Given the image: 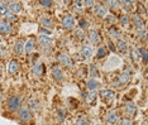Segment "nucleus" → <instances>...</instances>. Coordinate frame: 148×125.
Returning a JSON list of instances; mask_svg holds the SVG:
<instances>
[{
	"label": "nucleus",
	"mask_w": 148,
	"mask_h": 125,
	"mask_svg": "<svg viewBox=\"0 0 148 125\" xmlns=\"http://www.w3.org/2000/svg\"><path fill=\"white\" fill-rule=\"evenodd\" d=\"M22 106V97L21 96H12L8 100V109L10 111H16Z\"/></svg>",
	"instance_id": "nucleus-1"
},
{
	"label": "nucleus",
	"mask_w": 148,
	"mask_h": 125,
	"mask_svg": "<svg viewBox=\"0 0 148 125\" xmlns=\"http://www.w3.org/2000/svg\"><path fill=\"white\" fill-rule=\"evenodd\" d=\"M62 25L65 29H69V30L73 29V27H75V18L71 14H66L62 18Z\"/></svg>",
	"instance_id": "nucleus-2"
},
{
	"label": "nucleus",
	"mask_w": 148,
	"mask_h": 125,
	"mask_svg": "<svg viewBox=\"0 0 148 125\" xmlns=\"http://www.w3.org/2000/svg\"><path fill=\"white\" fill-rule=\"evenodd\" d=\"M57 61H58L60 65L62 66H66V67H72L73 66V61L71 59V57H70L69 55H58V57H57Z\"/></svg>",
	"instance_id": "nucleus-3"
},
{
	"label": "nucleus",
	"mask_w": 148,
	"mask_h": 125,
	"mask_svg": "<svg viewBox=\"0 0 148 125\" xmlns=\"http://www.w3.org/2000/svg\"><path fill=\"white\" fill-rule=\"evenodd\" d=\"M31 117H32V111L28 107H22L19 110V119L22 121H28L31 120Z\"/></svg>",
	"instance_id": "nucleus-4"
},
{
	"label": "nucleus",
	"mask_w": 148,
	"mask_h": 125,
	"mask_svg": "<svg viewBox=\"0 0 148 125\" xmlns=\"http://www.w3.org/2000/svg\"><path fill=\"white\" fill-rule=\"evenodd\" d=\"M12 25H10V23H8L6 20H0V33L1 34H10L12 33Z\"/></svg>",
	"instance_id": "nucleus-5"
},
{
	"label": "nucleus",
	"mask_w": 148,
	"mask_h": 125,
	"mask_svg": "<svg viewBox=\"0 0 148 125\" xmlns=\"http://www.w3.org/2000/svg\"><path fill=\"white\" fill-rule=\"evenodd\" d=\"M38 43L41 44L42 47H49L51 46V43H52V39H51V37L49 36H47V34H41L38 37Z\"/></svg>",
	"instance_id": "nucleus-6"
},
{
	"label": "nucleus",
	"mask_w": 148,
	"mask_h": 125,
	"mask_svg": "<svg viewBox=\"0 0 148 125\" xmlns=\"http://www.w3.org/2000/svg\"><path fill=\"white\" fill-rule=\"evenodd\" d=\"M89 39L91 40V43L94 44H97V43H100V40H101V37H100V33L97 32V30H90L89 32Z\"/></svg>",
	"instance_id": "nucleus-7"
},
{
	"label": "nucleus",
	"mask_w": 148,
	"mask_h": 125,
	"mask_svg": "<svg viewBox=\"0 0 148 125\" xmlns=\"http://www.w3.org/2000/svg\"><path fill=\"white\" fill-rule=\"evenodd\" d=\"M19 62L16 59H12L10 62L8 63V72L10 73V75H14L15 72H18V70H19Z\"/></svg>",
	"instance_id": "nucleus-8"
},
{
	"label": "nucleus",
	"mask_w": 148,
	"mask_h": 125,
	"mask_svg": "<svg viewBox=\"0 0 148 125\" xmlns=\"http://www.w3.org/2000/svg\"><path fill=\"white\" fill-rule=\"evenodd\" d=\"M100 96L103 97L104 101H106V102H110V101L114 99V91L113 90H101V92H100Z\"/></svg>",
	"instance_id": "nucleus-9"
},
{
	"label": "nucleus",
	"mask_w": 148,
	"mask_h": 125,
	"mask_svg": "<svg viewBox=\"0 0 148 125\" xmlns=\"http://www.w3.org/2000/svg\"><path fill=\"white\" fill-rule=\"evenodd\" d=\"M52 76H53V79H55L56 81H62L63 80V72H62V70L58 66H53L52 67Z\"/></svg>",
	"instance_id": "nucleus-10"
},
{
	"label": "nucleus",
	"mask_w": 148,
	"mask_h": 125,
	"mask_svg": "<svg viewBox=\"0 0 148 125\" xmlns=\"http://www.w3.org/2000/svg\"><path fill=\"white\" fill-rule=\"evenodd\" d=\"M94 12H95V15H97V16H106L108 10L105 8V5L96 4L95 6H94Z\"/></svg>",
	"instance_id": "nucleus-11"
},
{
	"label": "nucleus",
	"mask_w": 148,
	"mask_h": 125,
	"mask_svg": "<svg viewBox=\"0 0 148 125\" xmlns=\"http://www.w3.org/2000/svg\"><path fill=\"white\" fill-rule=\"evenodd\" d=\"M36 48V39L34 38H29L27 40V43L24 44V49L27 52V55H29V53H32L33 51Z\"/></svg>",
	"instance_id": "nucleus-12"
},
{
	"label": "nucleus",
	"mask_w": 148,
	"mask_h": 125,
	"mask_svg": "<svg viewBox=\"0 0 148 125\" xmlns=\"http://www.w3.org/2000/svg\"><path fill=\"white\" fill-rule=\"evenodd\" d=\"M129 79H130V73L128 72V71L122 72L120 73V76H119V79H118V87L124 85V83H127L128 81H129Z\"/></svg>",
	"instance_id": "nucleus-13"
},
{
	"label": "nucleus",
	"mask_w": 148,
	"mask_h": 125,
	"mask_svg": "<svg viewBox=\"0 0 148 125\" xmlns=\"http://www.w3.org/2000/svg\"><path fill=\"white\" fill-rule=\"evenodd\" d=\"M9 9H10V13H13V14H18V13H21L23 10V6H22L21 3L13 1L9 4Z\"/></svg>",
	"instance_id": "nucleus-14"
},
{
	"label": "nucleus",
	"mask_w": 148,
	"mask_h": 125,
	"mask_svg": "<svg viewBox=\"0 0 148 125\" xmlns=\"http://www.w3.org/2000/svg\"><path fill=\"white\" fill-rule=\"evenodd\" d=\"M41 25H43L45 28L52 29L53 28V22H52V19L49 18L48 15H43L41 18Z\"/></svg>",
	"instance_id": "nucleus-15"
},
{
	"label": "nucleus",
	"mask_w": 148,
	"mask_h": 125,
	"mask_svg": "<svg viewBox=\"0 0 148 125\" xmlns=\"http://www.w3.org/2000/svg\"><path fill=\"white\" fill-rule=\"evenodd\" d=\"M106 121L109 124H115L116 121H118V113L115 110H113V111H109L108 113V115H106Z\"/></svg>",
	"instance_id": "nucleus-16"
},
{
	"label": "nucleus",
	"mask_w": 148,
	"mask_h": 125,
	"mask_svg": "<svg viewBox=\"0 0 148 125\" xmlns=\"http://www.w3.org/2000/svg\"><path fill=\"white\" fill-rule=\"evenodd\" d=\"M133 24H134V27H136V28H138V29H143L144 23H143V20H142V18H140L139 14H134V15H133Z\"/></svg>",
	"instance_id": "nucleus-17"
},
{
	"label": "nucleus",
	"mask_w": 148,
	"mask_h": 125,
	"mask_svg": "<svg viewBox=\"0 0 148 125\" xmlns=\"http://www.w3.org/2000/svg\"><path fill=\"white\" fill-rule=\"evenodd\" d=\"M14 51H15V53H18V55H23V52H24V43H23L22 39H18L15 42Z\"/></svg>",
	"instance_id": "nucleus-18"
},
{
	"label": "nucleus",
	"mask_w": 148,
	"mask_h": 125,
	"mask_svg": "<svg viewBox=\"0 0 148 125\" xmlns=\"http://www.w3.org/2000/svg\"><path fill=\"white\" fill-rule=\"evenodd\" d=\"M125 109H127V113L129 114V116H134L137 114V106L133 102H127Z\"/></svg>",
	"instance_id": "nucleus-19"
},
{
	"label": "nucleus",
	"mask_w": 148,
	"mask_h": 125,
	"mask_svg": "<svg viewBox=\"0 0 148 125\" xmlns=\"http://www.w3.org/2000/svg\"><path fill=\"white\" fill-rule=\"evenodd\" d=\"M42 63L41 62H37L34 67H33V76L36 77V79H38V77L42 76Z\"/></svg>",
	"instance_id": "nucleus-20"
},
{
	"label": "nucleus",
	"mask_w": 148,
	"mask_h": 125,
	"mask_svg": "<svg viewBox=\"0 0 148 125\" xmlns=\"http://www.w3.org/2000/svg\"><path fill=\"white\" fill-rule=\"evenodd\" d=\"M28 106H29L28 109L31 110V111H38V109H39V102L36 99H29Z\"/></svg>",
	"instance_id": "nucleus-21"
},
{
	"label": "nucleus",
	"mask_w": 148,
	"mask_h": 125,
	"mask_svg": "<svg viewBox=\"0 0 148 125\" xmlns=\"http://www.w3.org/2000/svg\"><path fill=\"white\" fill-rule=\"evenodd\" d=\"M81 53L85 58H90V57L92 56V48L90 46H84L81 49Z\"/></svg>",
	"instance_id": "nucleus-22"
},
{
	"label": "nucleus",
	"mask_w": 148,
	"mask_h": 125,
	"mask_svg": "<svg viewBox=\"0 0 148 125\" xmlns=\"http://www.w3.org/2000/svg\"><path fill=\"white\" fill-rule=\"evenodd\" d=\"M99 86H100V83L97 82V81H96L95 79H90L89 81H87V89H89V90L95 91Z\"/></svg>",
	"instance_id": "nucleus-23"
},
{
	"label": "nucleus",
	"mask_w": 148,
	"mask_h": 125,
	"mask_svg": "<svg viewBox=\"0 0 148 125\" xmlns=\"http://www.w3.org/2000/svg\"><path fill=\"white\" fill-rule=\"evenodd\" d=\"M109 36L112 37V38H114V39H119V37H120L119 29L115 28V27H110L109 28Z\"/></svg>",
	"instance_id": "nucleus-24"
},
{
	"label": "nucleus",
	"mask_w": 148,
	"mask_h": 125,
	"mask_svg": "<svg viewBox=\"0 0 148 125\" xmlns=\"http://www.w3.org/2000/svg\"><path fill=\"white\" fill-rule=\"evenodd\" d=\"M89 70H90V76H91V79H95L96 80V77L100 76V72H99V70L96 68L95 65H90Z\"/></svg>",
	"instance_id": "nucleus-25"
},
{
	"label": "nucleus",
	"mask_w": 148,
	"mask_h": 125,
	"mask_svg": "<svg viewBox=\"0 0 148 125\" xmlns=\"http://www.w3.org/2000/svg\"><path fill=\"white\" fill-rule=\"evenodd\" d=\"M116 49L119 51V52H127V43L124 42V40L122 39H118V42H116Z\"/></svg>",
	"instance_id": "nucleus-26"
},
{
	"label": "nucleus",
	"mask_w": 148,
	"mask_h": 125,
	"mask_svg": "<svg viewBox=\"0 0 148 125\" xmlns=\"http://www.w3.org/2000/svg\"><path fill=\"white\" fill-rule=\"evenodd\" d=\"M76 125H90L89 117H87L86 115H81V116H79V119L76 120Z\"/></svg>",
	"instance_id": "nucleus-27"
},
{
	"label": "nucleus",
	"mask_w": 148,
	"mask_h": 125,
	"mask_svg": "<svg viewBox=\"0 0 148 125\" xmlns=\"http://www.w3.org/2000/svg\"><path fill=\"white\" fill-rule=\"evenodd\" d=\"M96 99H97V94L95 92V91H91V92H90L89 95L86 96V101H87L89 104H94Z\"/></svg>",
	"instance_id": "nucleus-28"
},
{
	"label": "nucleus",
	"mask_w": 148,
	"mask_h": 125,
	"mask_svg": "<svg viewBox=\"0 0 148 125\" xmlns=\"http://www.w3.org/2000/svg\"><path fill=\"white\" fill-rule=\"evenodd\" d=\"M120 24H122L123 27H127L128 24H129V15L127 14H123L122 16H120Z\"/></svg>",
	"instance_id": "nucleus-29"
},
{
	"label": "nucleus",
	"mask_w": 148,
	"mask_h": 125,
	"mask_svg": "<svg viewBox=\"0 0 148 125\" xmlns=\"http://www.w3.org/2000/svg\"><path fill=\"white\" fill-rule=\"evenodd\" d=\"M105 56H106V49L104 48V47H100L96 52V57L97 58H104Z\"/></svg>",
	"instance_id": "nucleus-30"
},
{
	"label": "nucleus",
	"mask_w": 148,
	"mask_h": 125,
	"mask_svg": "<svg viewBox=\"0 0 148 125\" xmlns=\"http://www.w3.org/2000/svg\"><path fill=\"white\" fill-rule=\"evenodd\" d=\"M4 16H5V19H6V22H8V23L9 22H14V20L16 19V16L13 14V13H10V12H6Z\"/></svg>",
	"instance_id": "nucleus-31"
},
{
	"label": "nucleus",
	"mask_w": 148,
	"mask_h": 125,
	"mask_svg": "<svg viewBox=\"0 0 148 125\" xmlns=\"http://www.w3.org/2000/svg\"><path fill=\"white\" fill-rule=\"evenodd\" d=\"M140 58V56H139V52H138L137 49H132V59L134 61V62H138Z\"/></svg>",
	"instance_id": "nucleus-32"
},
{
	"label": "nucleus",
	"mask_w": 148,
	"mask_h": 125,
	"mask_svg": "<svg viewBox=\"0 0 148 125\" xmlns=\"http://www.w3.org/2000/svg\"><path fill=\"white\" fill-rule=\"evenodd\" d=\"M6 12H8V9H6V5H5L3 1H0V14H1V15H5Z\"/></svg>",
	"instance_id": "nucleus-33"
},
{
	"label": "nucleus",
	"mask_w": 148,
	"mask_h": 125,
	"mask_svg": "<svg viewBox=\"0 0 148 125\" xmlns=\"http://www.w3.org/2000/svg\"><path fill=\"white\" fill-rule=\"evenodd\" d=\"M139 55H142V57H143V61H144V63H147V51L144 49V48H139Z\"/></svg>",
	"instance_id": "nucleus-34"
},
{
	"label": "nucleus",
	"mask_w": 148,
	"mask_h": 125,
	"mask_svg": "<svg viewBox=\"0 0 148 125\" xmlns=\"http://www.w3.org/2000/svg\"><path fill=\"white\" fill-rule=\"evenodd\" d=\"M39 4L42 6H45V8H49V6H52V1H49V0H41Z\"/></svg>",
	"instance_id": "nucleus-35"
},
{
	"label": "nucleus",
	"mask_w": 148,
	"mask_h": 125,
	"mask_svg": "<svg viewBox=\"0 0 148 125\" xmlns=\"http://www.w3.org/2000/svg\"><path fill=\"white\" fill-rule=\"evenodd\" d=\"M106 4L109 6H112V8H116V6L120 5V1H113V0H110V1H106Z\"/></svg>",
	"instance_id": "nucleus-36"
},
{
	"label": "nucleus",
	"mask_w": 148,
	"mask_h": 125,
	"mask_svg": "<svg viewBox=\"0 0 148 125\" xmlns=\"http://www.w3.org/2000/svg\"><path fill=\"white\" fill-rule=\"evenodd\" d=\"M79 25H80V29H85L87 27V22L85 19H80L79 20Z\"/></svg>",
	"instance_id": "nucleus-37"
},
{
	"label": "nucleus",
	"mask_w": 148,
	"mask_h": 125,
	"mask_svg": "<svg viewBox=\"0 0 148 125\" xmlns=\"http://www.w3.org/2000/svg\"><path fill=\"white\" fill-rule=\"evenodd\" d=\"M75 36H76V38L82 39V38H84V32H82V29H77L76 32H75Z\"/></svg>",
	"instance_id": "nucleus-38"
},
{
	"label": "nucleus",
	"mask_w": 148,
	"mask_h": 125,
	"mask_svg": "<svg viewBox=\"0 0 148 125\" xmlns=\"http://www.w3.org/2000/svg\"><path fill=\"white\" fill-rule=\"evenodd\" d=\"M122 125H132V120L129 117H124L122 120Z\"/></svg>",
	"instance_id": "nucleus-39"
},
{
	"label": "nucleus",
	"mask_w": 148,
	"mask_h": 125,
	"mask_svg": "<svg viewBox=\"0 0 148 125\" xmlns=\"http://www.w3.org/2000/svg\"><path fill=\"white\" fill-rule=\"evenodd\" d=\"M82 4H85L86 6H89V8H91V6H94V4H95V3H94L92 0H86V1H84Z\"/></svg>",
	"instance_id": "nucleus-40"
},
{
	"label": "nucleus",
	"mask_w": 148,
	"mask_h": 125,
	"mask_svg": "<svg viewBox=\"0 0 148 125\" xmlns=\"http://www.w3.org/2000/svg\"><path fill=\"white\" fill-rule=\"evenodd\" d=\"M105 20H106L108 23H109V22H110V23H113V22H114V20H115V19H114L113 16H112V14H109V15L106 16V19H105Z\"/></svg>",
	"instance_id": "nucleus-41"
},
{
	"label": "nucleus",
	"mask_w": 148,
	"mask_h": 125,
	"mask_svg": "<svg viewBox=\"0 0 148 125\" xmlns=\"http://www.w3.org/2000/svg\"><path fill=\"white\" fill-rule=\"evenodd\" d=\"M63 119H65V113H63V111H60V120L63 121Z\"/></svg>",
	"instance_id": "nucleus-42"
},
{
	"label": "nucleus",
	"mask_w": 148,
	"mask_h": 125,
	"mask_svg": "<svg viewBox=\"0 0 148 125\" xmlns=\"http://www.w3.org/2000/svg\"><path fill=\"white\" fill-rule=\"evenodd\" d=\"M75 4H76V6L81 8V6H82V1H75Z\"/></svg>",
	"instance_id": "nucleus-43"
},
{
	"label": "nucleus",
	"mask_w": 148,
	"mask_h": 125,
	"mask_svg": "<svg viewBox=\"0 0 148 125\" xmlns=\"http://www.w3.org/2000/svg\"><path fill=\"white\" fill-rule=\"evenodd\" d=\"M109 46H110V49H112V51H115V48H114L113 44H112V42H109Z\"/></svg>",
	"instance_id": "nucleus-44"
},
{
	"label": "nucleus",
	"mask_w": 148,
	"mask_h": 125,
	"mask_svg": "<svg viewBox=\"0 0 148 125\" xmlns=\"http://www.w3.org/2000/svg\"><path fill=\"white\" fill-rule=\"evenodd\" d=\"M3 96H4V94H3V91H0V101L3 100Z\"/></svg>",
	"instance_id": "nucleus-45"
},
{
	"label": "nucleus",
	"mask_w": 148,
	"mask_h": 125,
	"mask_svg": "<svg viewBox=\"0 0 148 125\" xmlns=\"http://www.w3.org/2000/svg\"><path fill=\"white\" fill-rule=\"evenodd\" d=\"M0 55H3V46L0 44Z\"/></svg>",
	"instance_id": "nucleus-46"
}]
</instances>
